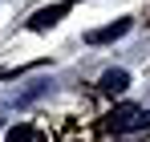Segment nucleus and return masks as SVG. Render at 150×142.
<instances>
[{
	"label": "nucleus",
	"mask_w": 150,
	"mask_h": 142,
	"mask_svg": "<svg viewBox=\"0 0 150 142\" xmlns=\"http://www.w3.org/2000/svg\"><path fill=\"white\" fill-rule=\"evenodd\" d=\"M126 85H130V73H126V69H110V73H101V89H105V94H122Z\"/></svg>",
	"instance_id": "4"
},
{
	"label": "nucleus",
	"mask_w": 150,
	"mask_h": 142,
	"mask_svg": "<svg viewBox=\"0 0 150 142\" xmlns=\"http://www.w3.org/2000/svg\"><path fill=\"white\" fill-rule=\"evenodd\" d=\"M69 12V0L65 4H53V8H41V12H33V21H28V28H37V33H45V28H53V24L61 21Z\"/></svg>",
	"instance_id": "3"
},
{
	"label": "nucleus",
	"mask_w": 150,
	"mask_h": 142,
	"mask_svg": "<svg viewBox=\"0 0 150 142\" xmlns=\"http://www.w3.org/2000/svg\"><path fill=\"white\" fill-rule=\"evenodd\" d=\"M110 134H126V130H146L150 126V110H142V106H114L110 114H105V122H101Z\"/></svg>",
	"instance_id": "1"
},
{
	"label": "nucleus",
	"mask_w": 150,
	"mask_h": 142,
	"mask_svg": "<svg viewBox=\"0 0 150 142\" xmlns=\"http://www.w3.org/2000/svg\"><path fill=\"white\" fill-rule=\"evenodd\" d=\"M4 138H8V142H28V138H33V126H12Z\"/></svg>",
	"instance_id": "5"
},
{
	"label": "nucleus",
	"mask_w": 150,
	"mask_h": 142,
	"mask_svg": "<svg viewBox=\"0 0 150 142\" xmlns=\"http://www.w3.org/2000/svg\"><path fill=\"white\" fill-rule=\"evenodd\" d=\"M130 28H134V21H130V16H122V21L105 24V28H93V33L85 37V41H89V45H110V41H118V37H126Z\"/></svg>",
	"instance_id": "2"
}]
</instances>
